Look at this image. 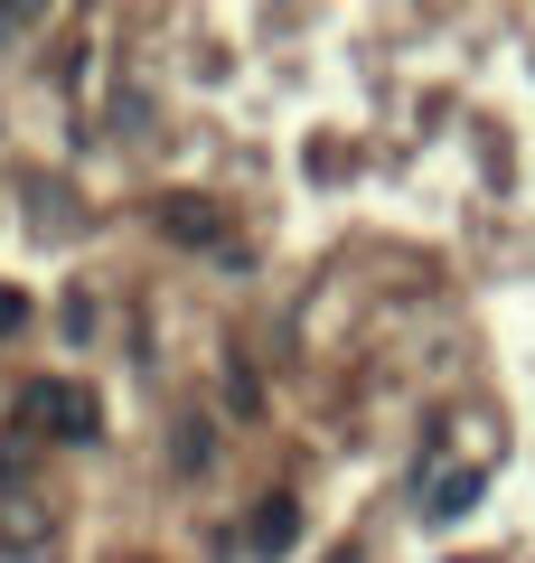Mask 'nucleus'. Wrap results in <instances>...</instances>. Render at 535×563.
<instances>
[{"label":"nucleus","instance_id":"obj_1","mask_svg":"<svg viewBox=\"0 0 535 563\" xmlns=\"http://www.w3.org/2000/svg\"><path fill=\"white\" fill-rule=\"evenodd\" d=\"M20 422H57V442H95V432H103V404L85 395L76 376H47V385H29V395H20Z\"/></svg>","mask_w":535,"mask_h":563},{"label":"nucleus","instance_id":"obj_2","mask_svg":"<svg viewBox=\"0 0 535 563\" xmlns=\"http://www.w3.org/2000/svg\"><path fill=\"white\" fill-rule=\"evenodd\" d=\"M292 544H301V507H292V498H263V507H254V554L282 563Z\"/></svg>","mask_w":535,"mask_h":563},{"label":"nucleus","instance_id":"obj_3","mask_svg":"<svg viewBox=\"0 0 535 563\" xmlns=\"http://www.w3.org/2000/svg\"><path fill=\"white\" fill-rule=\"evenodd\" d=\"M160 225L188 235V244H226V225H217V207H207V198H160Z\"/></svg>","mask_w":535,"mask_h":563},{"label":"nucleus","instance_id":"obj_4","mask_svg":"<svg viewBox=\"0 0 535 563\" xmlns=\"http://www.w3.org/2000/svg\"><path fill=\"white\" fill-rule=\"evenodd\" d=\"M479 488H489V479H479V470H451V479L433 488V507H423V517H433V526H460V517H470V507H479Z\"/></svg>","mask_w":535,"mask_h":563},{"label":"nucleus","instance_id":"obj_5","mask_svg":"<svg viewBox=\"0 0 535 563\" xmlns=\"http://www.w3.org/2000/svg\"><path fill=\"white\" fill-rule=\"evenodd\" d=\"M29 320V301H20V291H10V282H0V339H10V329H20Z\"/></svg>","mask_w":535,"mask_h":563},{"label":"nucleus","instance_id":"obj_6","mask_svg":"<svg viewBox=\"0 0 535 563\" xmlns=\"http://www.w3.org/2000/svg\"><path fill=\"white\" fill-rule=\"evenodd\" d=\"M329 563H357V554H348V544H338V554H329Z\"/></svg>","mask_w":535,"mask_h":563},{"label":"nucleus","instance_id":"obj_7","mask_svg":"<svg viewBox=\"0 0 535 563\" xmlns=\"http://www.w3.org/2000/svg\"><path fill=\"white\" fill-rule=\"evenodd\" d=\"M0 479H10V451H0Z\"/></svg>","mask_w":535,"mask_h":563}]
</instances>
